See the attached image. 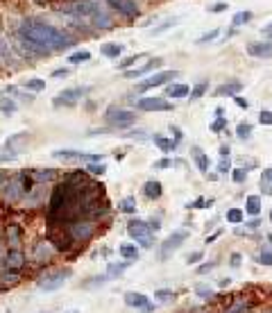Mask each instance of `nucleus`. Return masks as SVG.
I'll use <instances>...</instances> for the list:
<instances>
[{"label":"nucleus","instance_id":"obj_47","mask_svg":"<svg viewBox=\"0 0 272 313\" xmlns=\"http://www.w3.org/2000/svg\"><path fill=\"white\" fill-rule=\"evenodd\" d=\"M154 298L156 300H175V293H170V290H156Z\"/></svg>","mask_w":272,"mask_h":313},{"label":"nucleus","instance_id":"obj_49","mask_svg":"<svg viewBox=\"0 0 272 313\" xmlns=\"http://www.w3.org/2000/svg\"><path fill=\"white\" fill-rule=\"evenodd\" d=\"M218 171H220V173L232 171V161H229V157H222L220 159V166H218Z\"/></svg>","mask_w":272,"mask_h":313},{"label":"nucleus","instance_id":"obj_43","mask_svg":"<svg viewBox=\"0 0 272 313\" xmlns=\"http://www.w3.org/2000/svg\"><path fill=\"white\" fill-rule=\"evenodd\" d=\"M204 91H207V82H200V84H195V89L191 91V100H197L200 95H204Z\"/></svg>","mask_w":272,"mask_h":313},{"label":"nucleus","instance_id":"obj_33","mask_svg":"<svg viewBox=\"0 0 272 313\" xmlns=\"http://www.w3.org/2000/svg\"><path fill=\"white\" fill-rule=\"evenodd\" d=\"M25 89H30L32 93H41L46 89V82H43V79H39V77H32V79H28V82H25Z\"/></svg>","mask_w":272,"mask_h":313},{"label":"nucleus","instance_id":"obj_56","mask_svg":"<svg viewBox=\"0 0 272 313\" xmlns=\"http://www.w3.org/2000/svg\"><path fill=\"white\" fill-rule=\"evenodd\" d=\"M234 102H236L240 109H247V107H250V102H247V100H243L240 95H236V98H234Z\"/></svg>","mask_w":272,"mask_h":313},{"label":"nucleus","instance_id":"obj_15","mask_svg":"<svg viewBox=\"0 0 272 313\" xmlns=\"http://www.w3.org/2000/svg\"><path fill=\"white\" fill-rule=\"evenodd\" d=\"M161 64H164V59H161V57H154V59H148V61H145L143 66L132 68V71H125V73H123V77H125V79H136V77H143V75H148L150 71H154V68H159Z\"/></svg>","mask_w":272,"mask_h":313},{"label":"nucleus","instance_id":"obj_41","mask_svg":"<svg viewBox=\"0 0 272 313\" xmlns=\"http://www.w3.org/2000/svg\"><path fill=\"white\" fill-rule=\"evenodd\" d=\"M259 261L263 263V266H272V250H270V247H265V250H261V254H259Z\"/></svg>","mask_w":272,"mask_h":313},{"label":"nucleus","instance_id":"obj_5","mask_svg":"<svg viewBox=\"0 0 272 313\" xmlns=\"http://www.w3.org/2000/svg\"><path fill=\"white\" fill-rule=\"evenodd\" d=\"M104 118H107L109 125H116L120 130H125V127L134 125L136 123V114L129 109H118V107H109L107 114H104Z\"/></svg>","mask_w":272,"mask_h":313},{"label":"nucleus","instance_id":"obj_21","mask_svg":"<svg viewBox=\"0 0 272 313\" xmlns=\"http://www.w3.org/2000/svg\"><path fill=\"white\" fill-rule=\"evenodd\" d=\"M23 261H25V257H23V252H20L18 247L7 250V266L12 268V270H18L20 266H23Z\"/></svg>","mask_w":272,"mask_h":313},{"label":"nucleus","instance_id":"obj_3","mask_svg":"<svg viewBox=\"0 0 272 313\" xmlns=\"http://www.w3.org/2000/svg\"><path fill=\"white\" fill-rule=\"evenodd\" d=\"M127 234L136 241V245L141 247H152L154 245V238H152V227H150V222L145 220H129L127 222Z\"/></svg>","mask_w":272,"mask_h":313},{"label":"nucleus","instance_id":"obj_51","mask_svg":"<svg viewBox=\"0 0 272 313\" xmlns=\"http://www.w3.org/2000/svg\"><path fill=\"white\" fill-rule=\"evenodd\" d=\"M9 57V48H7V44H5L3 39H0V61H5Z\"/></svg>","mask_w":272,"mask_h":313},{"label":"nucleus","instance_id":"obj_45","mask_svg":"<svg viewBox=\"0 0 272 313\" xmlns=\"http://www.w3.org/2000/svg\"><path fill=\"white\" fill-rule=\"evenodd\" d=\"M224 125H227V120H224L222 116H218V118L211 123V132H222V130H224Z\"/></svg>","mask_w":272,"mask_h":313},{"label":"nucleus","instance_id":"obj_61","mask_svg":"<svg viewBox=\"0 0 272 313\" xmlns=\"http://www.w3.org/2000/svg\"><path fill=\"white\" fill-rule=\"evenodd\" d=\"M270 222H272V211H270Z\"/></svg>","mask_w":272,"mask_h":313},{"label":"nucleus","instance_id":"obj_12","mask_svg":"<svg viewBox=\"0 0 272 313\" xmlns=\"http://www.w3.org/2000/svg\"><path fill=\"white\" fill-rule=\"evenodd\" d=\"M104 3L109 5V7H114L118 14L127 16V18H136V16H141V9L139 5L134 3V0H104Z\"/></svg>","mask_w":272,"mask_h":313},{"label":"nucleus","instance_id":"obj_8","mask_svg":"<svg viewBox=\"0 0 272 313\" xmlns=\"http://www.w3.org/2000/svg\"><path fill=\"white\" fill-rule=\"evenodd\" d=\"M125 304L132 306V309H136V311H143V313H150V311L156 309L148 295L136 293V290H129V293H125Z\"/></svg>","mask_w":272,"mask_h":313},{"label":"nucleus","instance_id":"obj_62","mask_svg":"<svg viewBox=\"0 0 272 313\" xmlns=\"http://www.w3.org/2000/svg\"><path fill=\"white\" fill-rule=\"evenodd\" d=\"M240 313H245V311H240Z\"/></svg>","mask_w":272,"mask_h":313},{"label":"nucleus","instance_id":"obj_37","mask_svg":"<svg viewBox=\"0 0 272 313\" xmlns=\"http://www.w3.org/2000/svg\"><path fill=\"white\" fill-rule=\"evenodd\" d=\"M227 220L234 222V225H238V222L245 220V211H240V209H229V211H227Z\"/></svg>","mask_w":272,"mask_h":313},{"label":"nucleus","instance_id":"obj_36","mask_svg":"<svg viewBox=\"0 0 272 313\" xmlns=\"http://www.w3.org/2000/svg\"><path fill=\"white\" fill-rule=\"evenodd\" d=\"M88 59H91V52L88 50H77L75 55L68 57V61L71 64H82V61H88Z\"/></svg>","mask_w":272,"mask_h":313},{"label":"nucleus","instance_id":"obj_55","mask_svg":"<svg viewBox=\"0 0 272 313\" xmlns=\"http://www.w3.org/2000/svg\"><path fill=\"white\" fill-rule=\"evenodd\" d=\"M213 266H216V263H213V261H209V263H202V266L197 268V273H200V275H204V273H209V270H211Z\"/></svg>","mask_w":272,"mask_h":313},{"label":"nucleus","instance_id":"obj_26","mask_svg":"<svg viewBox=\"0 0 272 313\" xmlns=\"http://www.w3.org/2000/svg\"><path fill=\"white\" fill-rule=\"evenodd\" d=\"M259 186H261V191H263V195H272V166L261 173Z\"/></svg>","mask_w":272,"mask_h":313},{"label":"nucleus","instance_id":"obj_6","mask_svg":"<svg viewBox=\"0 0 272 313\" xmlns=\"http://www.w3.org/2000/svg\"><path fill=\"white\" fill-rule=\"evenodd\" d=\"M84 95H86L84 87L66 89V91H61L59 95H55V98H52V105H55V107H75V105L80 102Z\"/></svg>","mask_w":272,"mask_h":313},{"label":"nucleus","instance_id":"obj_17","mask_svg":"<svg viewBox=\"0 0 272 313\" xmlns=\"http://www.w3.org/2000/svg\"><path fill=\"white\" fill-rule=\"evenodd\" d=\"M191 157H193V161H195L197 171L207 175V173H209V157H207V152L200 150L197 145H193V148H191Z\"/></svg>","mask_w":272,"mask_h":313},{"label":"nucleus","instance_id":"obj_57","mask_svg":"<svg viewBox=\"0 0 272 313\" xmlns=\"http://www.w3.org/2000/svg\"><path fill=\"white\" fill-rule=\"evenodd\" d=\"M229 261H232V268H238V266H240V254H238V252H234Z\"/></svg>","mask_w":272,"mask_h":313},{"label":"nucleus","instance_id":"obj_24","mask_svg":"<svg viewBox=\"0 0 272 313\" xmlns=\"http://www.w3.org/2000/svg\"><path fill=\"white\" fill-rule=\"evenodd\" d=\"M261 198L259 195H247V200H245V214L247 216H259L261 214Z\"/></svg>","mask_w":272,"mask_h":313},{"label":"nucleus","instance_id":"obj_60","mask_svg":"<svg viewBox=\"0 0 272 313\" xmlns=\"http://www.w3.org/2000/svg\"><path fill=\"white\" fill-rule=\"evenodd\" d=\"M229 152H232V150H229V145H227V143H222V145H220V157H229Z\"/></svg>","mask_w":272,"mask_h":313},{"label":"nucleus","instance_id":"obj_42","mask_svg":"<svg viewBox=\"0 0 272 313\" xmlns=\"http://www.w3.org/2000/svg\"><path fill=\"white\" fill-rule=\"evenodd\" d=\"M218 34H220V30H211V32H207V34L204 36H200V39H197V44H207V41H216L218 39Z\"/></svg>","mask_w":272,"mask_h":313},{"label":"nucleus","instance_id":"obj_53","mask_svg":"<svg viewBox=\"0 0 272 313\" xmlns=\"http://www.w3.org/2000/svg\"><path fill=\"white\" fill-rule=\"evenodd\" d=\"M261 34L265 36V41H272V23H268L263 30H261Z\"/></svg>","mask_w":272,"mask_h":313},{"label":"nucleus","instance_id":"obj_52","mask_svg":"<svg viewBox=\"0 0 272 313\" xmlns=\"http://www.w3.org/2000/svg\"><path fill=\"white\" fill-rule=\"evenodd\" d=\"M71 75V71H68V68H57L55 73H52V77L55 79H59V77H68Z\"/></svg>","mask_w":272,"mask_h":313},{"label":"nucleus","instance_id":"obj_25","mask_svg":"<svg viewBox=\"0 0 272 313\" xmlns=\"http://www.w3.org/2000/svg\"><path fill=\"white\" fill-rule=\"evenodd\" d=\"M100 52L104 57H109V59H118V57L123 55V46L120 44H102Z\"/></svg>","mask_w":272,"mask_h":313},{"label":"nucleus","instance_id":"obj_10","mask_svg":"<svg viewBox=\"0 0 272 313\" xmlns=\"http://www.w3.org/2000/svg\"><path fill=\"white\" fill-rule=\"evenodd\" d=\"M188 238V232L186 229H177L172 232V234L166 238L164 243H161V259H168L175 250H179V245Z\"/></svg>","mask_w":272,"mask_h":313},{"label":"nucleus","instance_id":"obj_44","mask_svg":"<svg viewBox=\"0 0 272 313\" xmlns=\"http://www.w3.org/2000/svg\"><path fill=\"white\" fill-rule=\"evenodd\" d=\"M259 123L261 125H272V111L270 109H263L259 114Z\"/></svg>","mask_w":272,"mask_h":313},{"label":"nucleus","instance_id":"obj_31","mask_svg":"<svg viewBox=\"0 0 272 313\" xmlns=\"http://www.w3.org/2000/svg\"><path fill=\"white\" fill-rule=\"evenodd\" d=\"M141 59H148V55H145V52H136V55L127 57V59L120 61V71H129V66L136 64V61H141Z\"/></svg>","mask_w":272,"mask_h":313},{"label":"nucleus","instance_id":"obj_32","mask_svg":"<svg viewBox=\"0 0 272 313\" xmlns=\"http://www.w3.org/2000/svg\"><path fill=\"white\" fill-rule=\"evenodd\" d=\"M236 136H238L240 141L250 139V136H252V125H250L247 120H243V123H238V127H236Z\"/></svg>","mask_w":272,"mask_h":313},{"label":"nucleus","instance_id":"obj_34","mask_svg":"<svg viewBox=\"0 0 272 313\" xmlns=\"http://www.w3.org/2000/svg\"><path fill=\"white\" fill-rule=\"evenodd\" d=\"M52 254V247L48 245V243H39V245H36V261H43V259H48Z\"/></svg>","mask_w":272,"mask_h":313},{"label":"nucleus","instance_id":"obj_11","mask_svg":"<svg viewBox=\"0 0 272 313\" xmlns=\"http://www.w3.org/2000/svg\"><path fill=\"white\" fill-rule=\"evenodd\" d=\"M52 157L55 159H77V161H88V163L104 161V155H91V152H80V150H55Z\"/></svg>","mask_w":272,"mask_h":313},{"label":"nucleus","instance_id":"obj_19","mask_svg":"<svg viewBox=\"0 0 272 313\" xmlns=\"http://www.w3.org/2000/svg\"><path fill=\"white\" fill-rule=\"evenodd\" d=\"M91 232H93L91 222H77V225L71 227V236L77 238V241H86V238L91 236Z\"/></svg>","mask_w":272,"mask_h":313},{"label":"nucleus","instance_id":"obj_50","mask_svg":"<svg viewBox=\"0 0 272 313\" xmlns=\"http://www.w3.org/2000/svg\"><path fill=\"white\" fill-rule=\"evenodd\" d=\"M202 257H204L202 252H193V254H188L186 257V263L188 266H191V263H197V261H202Z\"/></svg>","mask_w":272,"mask_h":313},{"label":"nucleus","instance_id":"obj_63","mask_svg":"<svg viewBox=\"0 0 272 313\" xmlns=\"http://www.w3.org/2000/svg\"><path fill=\"white\" fill-rule=\"evenodd\" d=\"M0 179H3V177H0Z\"/></svg>","mask_w":272,"mask_h":313},{"label":"nucleus","instance_id":"obj_59","mask_svg":"<svg viewBox=\"0 0 272 313\" xmlns=\"http://www.w3.org/2000/svg\"><path fill=\"white\" fill-rule=\"evenodd\" d=\"M5 161H14V155H7V152H0V163Z\"/></svg>","mask_w":272,"mask_h":313},{"label":"nucleus","instance_id":"obj_48","mask_svg":"<svg viewBox=\"0 0 272 313\" xmlns=\"http://www.w3.org/2000/svg\"><path fill=\"white\" fill-rule=\"evenodd\" d=\"M88 171L96 173V175H102L104 171H107V166H104V163H88Z\"/></svg>","mask_w":272,"mask_h":313},{"label":"nucleus","instance_id":"obj_23","mask_svg":"<svg viewBox=\"0 0 272 313\" xmlns=\"http://www.w3.org/2000/svg\"><path fill=\"white\" fill-rule=\"evenodd\" d=\"M30 175H32L34 182L43 184V182H50V179H55L57 177V171H55V168H39V171H32Z\"/></svg>","mask_w":272,"mask_h":313},{"label":"nucleus","instance_id":"obj_20","mask_svg":"<svg viewBox=\"0 0 272 313\" xmlns=\"http://www.w3.org/2000/svg\"><path fill=\"white\" fill-rule=\"evenodd\" d=\"M161 193H164V189H161L159 179H150V182L143 184V195H145V198L156 200V198H161Z\"/></svg>","mask_w":272,"mask_h":313},{"label":"nucleus","instance_id":"obj_7","mask_svg":"<svg viewBox=\"0 0 272 313\" xmlns=\"http://www.w3.org/2000/svg\"><path fill=\"white\" fill-rule=\"evenodd\" d=\"M177 75V71H159V73H154L152 77H148V79H143V82H139L136 84V93H143V91H148V89H154V87H161V84H166V82H170V79H175Z\"/></svg>","mask_w":272,"mask_h":313},{"label":"nucleus","instance_id":"obj_58","mask_svg":"<svg viewBox=\"0 0 272 313\" xmlns=\"http://www.w3.org/2000/svg\"><path fill=\"white\" fill-rule=\"evenodd\" d=\"M168 166H170V159H159L154 163V168H168Z\"/></svg>","mask_w":272,"mask_h":313},{"label":"nucleus","instance_id":"obj_27","mask_svg":"<svg viewBox=\"0 0 272 313\" xmlns=\"http://www.w3.org/2000/svg\"><path fill=\"white\" fill-rule=\"evenodd\" d=\"M154 145L159 148V150H164V152H172L177 148V141L166 139V136H161V134H154Z\"/></svg>","mask_w":272,"mask_h":313},{"label":"nucleus","instance_id":"obj_14","mask_svg":"<svg viewBox=\"0 0 272 313\" xmlns=\"http://www.w3.org/2000/svg\"><path fill=\"white\" fill-rule=\"evenodd\" d=\"M247 55L254 59H272V41H252L247 44Z\"/></svg>","mask_w":272,"mask_h":313},{"label":"nucleus","instance_id":"obj_1","mask_svg":"<svg viewBox=\"0 0 272 313\" xmlns=\"http://www.w3.org/2000/svg\"><path fill=\"white\" fill-rule=\"evenodd\" d=\"M18 34L25 36L28 41H32V44H36L39 48H43V50H48L50 55L55 50H66V48H71L75 44L73 36H68L64 30L55 28V25L46 23L41 18H25L20 23Z\"/></svg>","mask_w":272,"mask_h":313},{"label":"nucleus","instance_id":"obj_29","mask_svg":"<svg viewBox=\"0 0 272 313\" xmlns=\"http://www.w3.org/2000/svg\"><path fill=\"white\" fill-rule=\"evenodd\" d=\"M16 102H14L12 98H0V114H5V116H14L16 114Z\"/></svg>","mask_w":272,"mask_h":313},{"label":"nucleus","instance_id":"obj_2","mask_svg":"<svg viewBox=\"0 0 272 313\" xmlns=\"http://www.w3.org/2000/svg\"><path fill=\"white\" fill-rule=\"evenodd\" d=\"M64 12L73 14V16H77V18H86V20H91V23L96 25V28H100V30H109V28H114L111 16H107V12H102L100 5L93 3V0H77V3H73V5H66Z\"/></svg>","mask_w":272,"mask_h":313},{"label":"nucleus","instance_id":"obj_22","mask_svg":"<svg viewBox=\"0 0 272 313\" xmlns=\"http://www.w3.org/2000/svg\"><path fill=\"white\" fill-rule=\"evenodd\" d=\"M118 252H120V257L127 259V261H136V259H139V254H141L139 245H132V243H120Z\"/></svg>","mask_w":272,"mask_h":313},{"label":"nucleus","instance_id":"obj_13","mask_svg":"<svg viewBox=\"0 0 272 313\" xmlns=\"http://www.w3.org/2000/svg\"><path fill=\"white\" fill-rule=\"evenodd\" d=\"M136 107L141 111H172L175 109L168 100H164V98H141L139 102H136Z\"/></svg>","mask_w":272,"mask_h":313},{"label":"nucleus","instance_id":"obj_16","mask_svg":"<svg viewBox=\"0 0 272 313\" xmlns=\"http://www.w3.org/2000/svg\"><path fill=\"white\" fill-rule=\"evenodd\" d=\"M243 91V84L240 82H224V84H220V87L213 91V95H218V98H236V95Z\"/></svg>","mask_w":272,"mask_h":313},{"label":"nucleus","instance_id":"obj_30","mask_svg":"<svg viewBox=\"0 0 272 313\" xmlns=\"http://www.w3.org/2000/svg\"><path fill=\"white\" fill-rule=\"evenodd\" d=\"M252 16H254V14L250 12V9H245V12H238V14L232 18V28L236 30V28H240V25L250 23V20H252Z\"/></svg>","mask_w":272,"mask_h":313},{"label":"nucleus","instance_id":"obj_9","mask_svg":"<svg viewBox=\"0 0 272 313\" xmlns=\"http://www.w3.org/2000/svg\"><path fill=\"white\" fill-rule=\"evenodd\" d=\"M28 141H30V134H28V132H18V134L7 136V141H5V152H7V155L18 157L20 152L28 150Z\"/></svg>","mask_w":272,"mask_h":313},{"label":"nucleus","instance_id":"obj_40","mask_svg":"<svg viewBox=\"0 0 272 313\" xmlns=\"http://www.w3.org/2000/svg\"><path fill=\"white\" fill-rule=\"evenodd\" d=\"M232 179L236 184L247 182V168H236V171H232Z\"/></svg>","mask_w":272,"mask_h":313},{"label":"nucleus","instance_id":"obj_46","mask_svg":"<svg viewBox=\"0 0 272 313\" xmlns=\"http://www.w3.org/2000/svg\"><path fill=\"white\" fill-rule=\"evenodd\" d=\"M195 293L200 295V298H211V295H213V290L209 288V286H197V288H195Z\"/></svg>","mask_w":272,"mask_h":313},{"label":"nucleus","instance_id":"obj_38","mask_svg":"<svg viewBox=\"0 0 272 313\" xmlns=\"http://www.w3.org/2000/svg\"><path fill=\"white\" fill-rule=\"evenodd\" d=\"M5 93H7V95H16V98L25 100V102H32V95H30V93H23V91H18V87H7V89H5Z\"/></svg>","mask_w":272,"mask_h":313},{"label":"nucleus","instance_id":"obj_39","mask_svg":"<svg viewBox=\"0 0 272 313\" xmlns=\"http://www.w3.org/2000/svg\"><path fill=\"white\" fill-rule=\"evenodd\" d=\"M118 209H120V211H125V214H134V211H136V202H134V198H125L123 202H118Z\"/></svg>","mask_w":272,"mask_h":313},{"label":"nucleus","instance_id":"obj_4","mask_svg":"<svg viewBox=\"0 0 272 313\" xmlns=\"http://www.w3.org/2000/svg\"><path fill=\"white\" fill-rule=\"evenodd\" d=\"M73 270L71 268H57V270H50V273H46L43 277L39 279V288L43 290V293H52V290L61 288L68 279H71Z\"/></svg>","mask_w":272,"mask_h":313},{"label":"nucleus","instance_id":"obj_54","mask_svg":"<svg viewBox=\"0 0 272 313\" xmlns=\"http://www.w3.org/2000/svg\"><path fill=\"white\" fill-rule=\"evenodd\" d=\"M224 9H227V3H218V5H211L209 12H224Z\"/></svg>","mask_w":272,"mask_h":313},{"label":"nucleus","instance_id":"obj_18","mask_svg":"<svg viewBox=\"0 0 272 313\" xmlns=\"http://www.w3.org/2000/svg\"><path fill=\"white\" fill-rule=\"evenodd\" d=\"M166 95H168V98H188V95H191V87L184 82H172V84H168V89H166Z\"/></svg>","mask_w":272,"mask_h":313},{"label":"nucleus","instance_id":"obj_35","mask_svg":"<svg viewBox=\"0 0 272 313\" xmlns=\"http://www.w3.org/2000/svg\"><path fill=\"white\" fill-rule=\"evenodd\" d=\"M127 266H129V263H111V266L107 268V270H109L107 277H120V275H123L125 270H127Z\"/></svg>","mask_w":272,"mask_h":313},{"label":"nucleus","instance_id":"obj_28","mask_svg":"<svg viewBox=\"0 0 272 313\" xmlns=\"http://www.w3.org/2000/svg\"><path fill=\"white\" fill-rule=\"evenodd\" d=\"M20 184H18V179H9V184H7V189H5V198L7 200H14V198H20Z\"/></svg>","mask_w":272,"mask_h":313}]
</instances>
